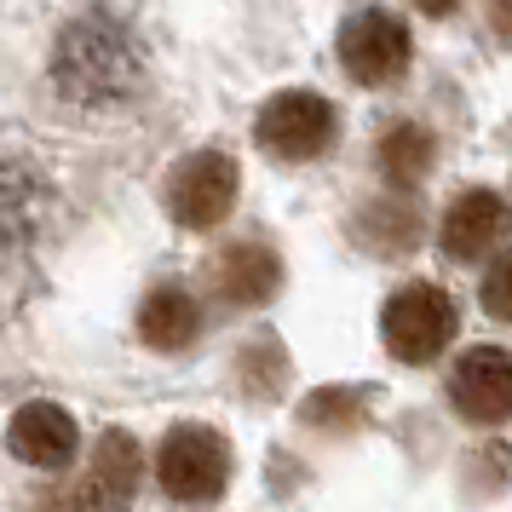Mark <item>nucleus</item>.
Here are the masks:
<instances>
[{"label": "nucleus", "instance_id": "423d86ee", "mask_svg": "<svg viewBox=\"0 0 512 512\" xmlns=\"http://www.w3.org/2000/svg\"><path fill=\"white\" fill-rule=\"evenodd\" d=\"M236 185H242V173H236L231 156H219V150H202V156H190L179 173H173V190H167V208L179 225L190 231H208L219 225L236 202Z\"/></svg>", "mask_w": 512, "mask_h": 512}, {"label": "nucleus", "instance_id": "f8f14e48", "mask_svg": "<svg viewBox=\"0 0 512 512\" xmlns=\"http://www.w3.org/2000/svg\"><path fill=\"white\" fill-rule=\"evenodd\" d=\"M213 277H219V294L231 305H265L282 288V259L259 242H236V248L219 254Z\"/></svg>", "mask_w": 512, "mask_h": 512}, {"label": "nucleus", "instance_id": "39448f33", "mask_svg": "<svg viewBox=\"0 0 512 512\" xmlns=\"http://www.w3.org/2000/svg\"><path fill=\"white\" fill-rule=\"evenodd\" d=\"M340 64H346L351 81L363 87H380V81H397L409 70V24L386 12V6H369L357 12L346 29H340Z\"/></svg>", "mask_w": 512, "mask_h": 512}, {"label": "nucleus", "instance_id": "9d476101", "mask_svg": "<svg viewBox=\"0 0 512 512\" xmlns=\"http://www.w3.org/2000/svg\"><path fill=\"white\" fill-rule=\"evenodd\" d=\"M139 472H144V455L139 443L127 432H104L93 449V466H87V484H81V501L93 512H121L139 489Z\"/></svg>", "mask_w": 512, "mask_h": 512}, {"label": "nucleus", "instance_id": "20e7f679", "mask_svg": "<svg viewBox=\"0 0 512 512\" xmlns=\"http://www.w3.org/2000/svg\"><path fill=\"white\" fill-rule=\"evenodd\" d=\"M254 139L282 156V162H311V156H323L328 144H334V110H328L323 93H277L265 110H259V127Z\"/></svg>", "mask_w": 512, "mask_h": 512}, {"label": "nucleus", "instance_id": "7ed1b4c3", "mask_svg": "<svg viewBox=\"0 0 512 512\" xmlns=\"http://www.w3.org/2000/svg\"><path fill=\"white\" fill-rule=\"evenodd\" d=\"M380 334H386V351L403 357V363H426V357H438L449 346V334H455V305L443 288L432 282H409V288H397L386 311H380Z\"/></svg>", "mask_w": 512, "mask_h": 512}, {"label": "nucleus", "instance_id": "9b49d317", "mask_svg": "<svg viewBox=\"0 0 512 512\" xmlns=\"http://www.w3.org/2000/svg\"><path fill=\"white\" fill-rule=\"evenodd\" d=\"M507 231V202L495 196V190H466L449 202L443 213V254L455 259H478L484 248H495Z\"/></svg>", "mask_w": 512, "mask_h": 512}, {"label": "nucleus", "instance_id": "f257e3e1", "mask_svg": "<svg viewBox=\"0 0 512 512\" xmlns=\"http://www.w3.org/2000/svg\"><path fill=\"white\" fill-rule=\"evenodd\" d=\"M139 81H144L139 41L110 12L75 18L52 47V87L70 104H121V98L139 93Z\"/></svg>", "mask_w": 512, "mask_h": 512}, {"label": "nucleus", "instance_id": "1a4fd4ad", "mask_svg": "<svg viewBox=\"0 0 512 512\" xmlns=\"http://www.w3.org/2000/svg\"><path fill=\"white\" fill-rule=\"evenodd\" d=\"M12 455L29 466H41V472H58V466L75 461V443H81V432H75L70 409H58V403H24L18 415H12Z\"/></svg>", "mask_w": 512, "mask_h": 512}, {"label": "nucleus", "instance_id": "6e6552de", "mask_svg": "<svg viewBox=\"0 0 512 512\" xmlns=\"http://www.w3.org/2000/svg\"><path fill=\"white\" fill-rule=\"evenodd\" d=\"M47 213H52V196L41 185V173L29 162L0 156V265L18 259L35 236L47 231Z\"/></svg>", "mask_w": 512, "mask_h": 512}, {"label": "nucleus", "instance_id": "0eeeda50", "mask_svg": "<svg viewBox=\"0 0 512 512\" xmlns=\"http://www.w3.org/2000/svg\"><path fill=\"white\" fill-rule=\"evenodd\" d=\"M449 397H455V409L466 420L495 426L512 409V357L501 346H472L449 369Z\"/></svg>", "mask_w": 512, "mask_h": 512}, {"label": "nucleus", "instance_id": "2eb2a0df", "mask_svg": "<svg viewBox=\"0 0 512 512\" xmlns=\"http://www.w3.org/2000/svg\"><path fill=\"white\" fill-rule=\"evenodd\" d=\"M507 282H512V265L501 259V265L489 271V282H484V305H489V317H507Z\"/></svg>", "mask_w": 512, "mask_h": 512}, {"label": "nucleus", "instance_id": "ddd939ff", "mask_svg": "<svg viewBox=\"0 0 512 512\" xmlns=\"http://www.w3.org/2000/svg\"><path fill=\"white\" fill-rule=\"evenodd\" d=\"M196 323H202V311L185 288H156L139 311V340L150 351H185L196 340Z\"/></svg>", "mask_w": 512, "mask_h": 512}, {"label": "nucleus", "instance_id": "4468645a", "mask_svg": "<svg viewBox=\"0 0 512 512\" xmlns=\"http://www.w3.org/2000/svg\"><path fill=\"white\" fill-rule=\"evenodd\" d=\"M380 167H386V179H392V185H415L420 173L432 167V133L415 127V121L392 127L386 144H380Z\"/></svg>", "mask_w": 512, "mask_h": 512}, {"label": "nucleus", "instance_id": "f03ea898", "mask_svg": "<svg viewBox=\"0 0 512 512\" xmlns=\"http://www.w3.org/2000/svg\"><path fill=\"white\" fill-rule=\"evenodd\" d=\"M156 478L173 501L185 507H208L231 484V449L213 426H173L156 449Z\"/></svg>", "mask_w": 512, "mask_h": 512}]
</instances>
